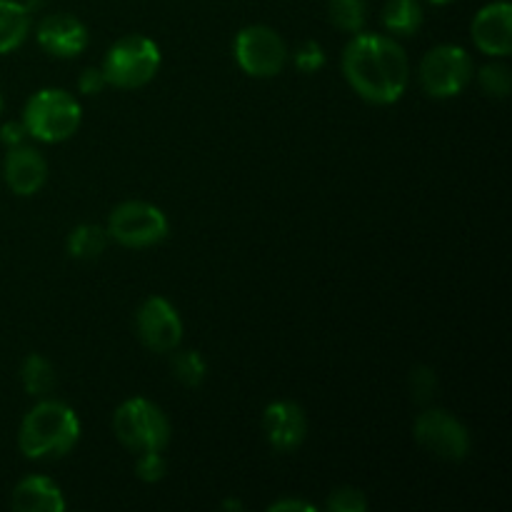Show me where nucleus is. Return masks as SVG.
Returning <instances> with one entry per match:
<instances>
[{
    "mask_svg": "<svg viewBox=\"0 0 512 512\" xmlns=\"http://www.w3.org/2000/svg\"><path fill=\"white\" fill-rule=\"evenodd\" d=\"M418 78L430 98H455L473 83V58L463 45H438L423 55Z\"/></svg>",
    "mask_w": 512,
    "mask_h": 512,
    "instance_id": "nucleus-6",
    "label": "nucleus"
},
{
    "mask_svg": "<svg viewBox=\"0 0 512 512\" xmlns=\"http://www.w3.org/2000/svg\"><path fill=\"white\" fill-rule=\"evenodd\" d=\"M235 60L250 78H275L288 63L283 38L268 25H248L235 35Z\"/></svg>",
    "mask_w": 512,
    "mask_h": 512,
    "instance_id": "nucleus-8",
    "label": "nucleus"
},
{
    "mask_svg": "<svg viewBox=\"0 0 512 512\" xmlns=\"http://www.w3.org/2000/svg\"><path fill=\"white\" fill-rule=\"evenodd\" d=\"M20 380H23L25 393L33 395V398H45L55 388L53 363L43 355L30 353L23 360V368H20Z\"/></svg>",
    "mask_w": 512,
    "mask_h": 512,
    "instance_id": "nucleus-19",
    "label": "nucleus"
},
{
    "mask_svg": "<svg viewBox=\"0 0 512 512\" xmlns=\"http://www.w3.org/2000/svg\"><path fill=\"white\" fill-rule=\"evenodd\" d=\"M325 508L330 512H365L368 510V498L360 488H353V485H343V488H335L330 493Z\"/></svg>",
    "mask_w": 512,
    "mask_h": 512,
    "instance_id": "nucleus-23",
    "label": "nucleus"
},
{
    "mask_svg": "<svg viewBox=\"0 0 512 512\" xmlns=\"http://www.w3.org/2000/svg\"><path fill=\"white\" fill-rule=\"evenodd\" d=\"M0 110H3V98H0Z\"/></svg>",
    "mask_w": 512,
    "mask_h": 512,
    "instance_id": "nucleus-31",
    "label": "nucleus"
},
{
    "mask_svg": "<svg viewBox=\"0 0 512 512\" xmlns=\"http://www.w3.org/2000/svg\"><path fill=\"white\" fill-rule=\"evenodd\" d=\"M435 373L430 368H415L410 373V390H413V398L418 403H428L435 395Z\"/></svg>",
    "mask_w": 512,
    "mask_h": 512,
    "instance_id": "nucleus-26",
    "label": "nucleus"
},
{
    "mask_svg": "<svg viewBox=\"0 0 512 512\" xmlns=\"http://www.w3.org/2000/svg\"><path fill=\"white\" fill-rule=\"evenodd\" d=\"M135 330L145 348H150L153 353H173L183 340V320H180L178 310L160 295H150L143 300L135 313Z\"/></svg>",
    "mask_w": 512,
    "mask_h": 512,
    "instance_id": "nucleus-10",
    "label": "nucleus"
},
{
    "mask_svg": "<svg viewBox=\"0 0 512 512\" xmlns=\"http://www.w3.org/2000/svg\"><path fill=\"white\" fill-rule=\"evenodd\" d=\"M295 65L300 73H318L325 65V50L318 40H305L298 50H295Z\"/></svg>",
    "mask_w": 512,
    "mask_h": 512,
    "instance_id": "nucleus-25",
    "label": "nucleus"
},
{
    "mask_svg": "<svg viewBox=\"0 0 512 512\" xmlns=\"http://www.w3.org/2000/svg\"><path fill=\"white\" fill-rule=\"evenodd\" d=\"M428 3H433V5H448V3H453V0H428Z\"/></svg>",
    "mask_w": 512,
    "mask_h": 512,
    "instance_id": "nucleus-30",
    "label": "nucleus"
},
{
    "mask_svg": "<svg viewBox=\"0 0 512 512\" xmlns=\"http://www.w3.org/2000/svg\"><path fill=\"white\" fill-rule=\"evenodd\" d=\"M30 33V8L18 0H0V55L13 53Z\"/></svg>",
    "mask_w": 512,
    "mask_h": 512,
    "instance_id": "nucleus-16",
    "label": "nucleus"
},
{
    "mask_svg": "<svg viewBox=\"0 0 512 512\" xmlns=\"http://www.w3.org/2000/svg\"><path fill=\"white\" fill-rule=\"evenodd\" d=\"M343 75L363 100L393 105L408 90L410 60L398 40L360 30L343 50Z\"/></svg>",
    "mask_w": 512,
    "mask_h": 512,
    "instance_id": "nucleus-1",
    "label": "nucleus"
},
{
    "mask_svg": "<svg viewBox=\"0 0 512 512\" xmlns=\"http://www.w3.org/2000/svg\"><path fill=\"white\" fill-rule=\"evenodd\" d=\"M168 473V463L160 455V450H148V453H138L135 460V475H138L143 483H158Z\"/></svg>",
    "mask_w": 512,
    "mask_h": 512,
    "instance_id": "nucleus-24",
    "label": "nucleus"
},
{
    "mask_svg": "<svg viewBox=\"0 0 512 512\" xmlns=\"http://www.w3.org/2000/svg\"><path fill=\"white\" fill-rule=\"evenodd\" d=\"M478 80L480 88H483L485 95H490V98L503 100L508 98L512 90V75L505 63H488L485 68H480Z\"/></svg>",
    "mask_w": 512,
    "mask_h": 512,
    "instance_id": "nucleus-22",
    "label": "nucleus"
},
{
    "mask_svg": "<svg viewBox=\"0 0 512 512\" xmlns=\"http://www.w3.org/2000/svg\"><path fill=\"white\" fill-rule=\"evenodd\" d=\"M105 75L100 68H85L78 78V90L83 95H98L105 88Z\"/></svg>",
    "mask_w": 512,
    "mask_h": 512,
    "instance_id": "nucleus-28",
    "label": "nucleus"
},
{
    "mask_svg": "<svg viewBox=\"0 0 512 512\" xmlns=\"http://www.w3.org/2000/svg\"><path fill=\"white\" fill-rule=\"evenodd\" d=\"M28 128L23 125V120H10L0 128V140H3L5 148H18V145H25L28 140Z\"/></svg>",
    "mask_w": 512,
    "mask_h": 512,
    "instance_id": "nucleus-27",
    "label": "nucleus"
},
{
    "mask_svg": "<svg viewBox=\"0 0 512 512\" xmlns=\"http://www.w3.org/2000/svg\"><path fill=\"white\" fill-rule=\"evenodd\" d=\"M383 28L393 35H415L423 25V5L420 0H388L383 5Z\"/></svg>",
    "mask_w": 512,
    "mask_h": 512,
    "instance_id": "nucleus-17",
    "label": "nucleus"
},
{
    "mask_svg": "<svg viewBox=\"0 0 512 512\" xmlns=\"http://www.w3.org/2000/svg\"><path fill=\"white\" fill-rule=\"evenodd\" d=\"M105 83L120 90H135L148 85L160 70V48L155 40L140 33L123 35L108 48L103 60Z\"/></svg>",
    "mask_w": 512,
    "mask_h": 512,
    "instance_id": "nucleus-4",
    "label": "nucleus"
},
{
    "mask_svg": "<svg viewBox=\"0 0 512 512\" xmlns=\"http://www.w3.org/2000/svg\"><path fill=\"white\" fill-rule=\"evenodd\" d=\"M113 433L133 453L160 450L170 443V420L153 400L130 398L115 410Z\"/></svg>",
    "mask_w": 512,
    "mask_h": 512,
    "instance_id": "nucleus-5",
    "label": "nucleus"
},
{
    "mask_svg": "<svg viewBox=\"0 0 512 512\" xmlns=\"http://www.w3.org/2000/svg\"><path fill=\"white\" fill-rule=\"evenodd\" d=\"M170 370H173V375L185 385V388H198L205 380V373H208L205 360L200 358V353H195V350H180V353L173 350Z\"/></svg>",
    "mask_w": 512,
    "mask_h": 512,
    "instance_id": "nucleus-21",
    "label": "nucleus"
},
{
    "mask_svg": "<svg viewBox=\"0 0 512 512\" xmlns=\"http://www.w3.org/2000/svg\"><path fill=\"white\" fill-rule=\"evenodd\" d=\"M270 512H293V510H300V512H315L318 508H315L313 503H303V500H278V503H273L268 508Z\"/></svg>",
    "mask_w": 512,
    "mask_h": 512,
    "instance_id": "nucleus-29",
    "label": "nucleus"
},
{
    "mask_svg": "<svg viewBox=\"0 0 512 512\" xmlns=\"http://www.w3.org/2000/svg\"><path fill=\"white\" fill-rule=\"evenodd\" d=\"M80 420L60 400H40L20 423L18 445L28 460H55L78 445Z\"/></svg>",
    "mask_w": 512,
    "mask_h": 512,
    "instance_id": "nucleus-2",
    "label": "nucleus"
},
{
    "mask_svg": "<svg viewBox=\"0 0 512 512\" xmlns=\"http://www.w3.org/2000/svg\"><path fill=\"white\" fill-rule=\"evenodd\" d=\"M83 120L80 103L63 88H43L28 98L23 108V125L40 143H63L73 138Z\"/></svg>",
    "mask_w": 512,
    "mask_h": 512,
    "instance_id": "nucleus-3",
    "label": "nucleus"
},
{
    "mask_svg": "<svg viewBox=\"0 0 512 512\" xmlns=\"http://www.w3.org/2000/svg\"><path fill=\"white\" fill-rule=\"evenodd\" d=\"M330 23L343 33H360L368 23V3L365 0H330L328 3Z\"/></svg>",
    "mask_w": 512,
    "mask_h": 512,
    "instance_id": "nucleus-20",
    "label": "nucleus"
},
{
    "mask_svg": "<svg viewBox=\"0 0 512 512\" xmlns=\"http://www.w3.org/2000/svg\"><path fill=\"white\" fill-rule=\"evenodd\" d=\"M108 235L125 248H150L168 238V218L163 210L143 200H125L108 218Z\"/></svg>",
    "mask_w": 512,
    "mask_h": 512,
    "instance_id": "nucleus-7",
    "label": "nucleus"
},
{
    "mask_svg": "<svg viewBox=\"0 0 512 512\" xmlns=\"http://www.w3.org/2000/svg\"><path fill=\"white\" fill-rule=\"evenodd\" d=\"M108 230L103 225H93V223H83L78 228L70 230L68 235V255L75 260H95L103 255V250L108 248Z\"/></svg>",
    "mask_w": 512,
    "mask_h": 512,
    "instance_id": "nucleus-18",
    "label": "nucleus"
},
{
    "mask_svg": "<svg viewBox=\"0 0 512 512\" xmlns=\"http://www.w3.org/2000/svg\"><path fill=\"white\" fill-rule=\"evenodd\" d=\"M263 430L268 443L278 453H293L305 443L308 415L293 400H275L263 413Z\"/></svg>",
    "mask_w": 512,
    "mask_h": 512,
    "instance_id": "nucleus-12",
    "label": "nucleus"
},
{
    "mask_svg": "<svg viewBox=\"0 0 512 512\" xmlns=\"http://www.w3.org/2000/svg\"><path fill=\"white\" fill-rule=\"evenodd\" d=\"M10 505L18 512H63L65 498L58 483L45 475H30L13 488Z\"/></svg>",
    "mask_w": 512,
    "mask_h": 512,
    "instance_id": "nucleus-15",
    "label": "nucleus"
},
{
    "mask_svg": "<svg viewBox=\"0 0 512 512\" xmlns=\"http://www.w3.org/2000/svg\"><path fill=\"white\" fill-rule=\"evenodd\" d=\"M415 440L420 448L428 450L433 458L460 463L470 453V433L455 415L448 410L430 408L418 415L413 428Z\"/></svg>",
    "mask_w": 512,
    "mask_h": 512,
    "instance_id": "nucleus-9",
    "label": "nucleus"
},
{
    "mask_svg": "<svg viewBox=\"0 0 512 512\" xmlns=\"http://www.w3.org/2000/svg\"><path fill=\"white\" fill-rule=\"evenodd\" d=\"M35 38H38V45L53 58H78L90 43L88 28L80 23L78 18L65 13H53L45 15L38 23V30H35Z\"/></svg>",
    "mask_w": 512,
    "mask_h": 512,
    "instance_id": "nucleus-13",
    "label": "nucleus"
},
{
    "mask_svg": "<svg viewBox=\"0 0 512 512\" xmlns=\"http://www.w3.org/2000/svg\"><path fill=\"white\" fill-rule=\"evenodd\" d=\"M3 178L5 185L13 190L20 198H30L38 193L48 180V163L43 155L30 145H18V148H8L3 163Z\"/></svg>",
    "mask_w": 512,
    "mask_h": 512,
    "instance_id": "nucleus-14",
    "label": "nucleus"
},
{
    "mask_svg": "<svg viewBox=\"0 0 512 512\" xmlns=\"http://www.w3.org/2000/svg\"><path fill=\"white\" fill-rule=\"evenodd\" d=\"M470 33L480 53L490 58H508L512 53V5L508 0L483 5L473 18Z\"/></svg>",
    "mask_w": 512,
    "mask_h": 512,
    "instance_id": "nucleus-11",
    "label": "nucleus"
}]
</instances>
